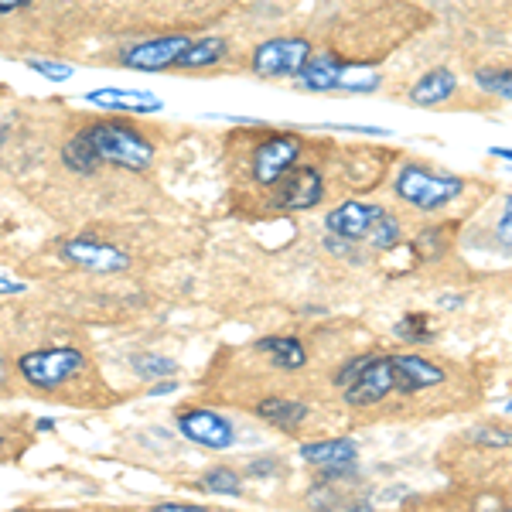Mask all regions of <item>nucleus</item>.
Wrapping results in <instances>:
<instances>
[{"instance_id":"obj_1","label":"nucleus","mask_w":512,"mask_h":512,"mask_svg":"<svg viewBox=\"0 0 512 512\" xmlns=\"http://www.w3.org/2000/svg\"><path fill=\"white\" fill-rule=\"evenodd\" d=\"M82 137L93 144L103 164H117L123 171H147L154 164V144L127 120H96L82 127Z\"/></svg>"},{"instance_id":"obj_2","label":"nucleus","mask_w":512,"mask_h":512,"mask_svg":"<svg viewBox=\"0 0 512 512\" xmlns=\"http://www.w3.org/2000/svg\"><path fill=\"white\" fill-rule=\"evenodd\" d=\"M89 373L86 352L76 345H48V349H31L18 359V376L31 390L55 393L62 386L76 383Z\"/></svg>"},{"instance_id":"obj_3","label":"nucleus","mask_w":512,"mask_h":512,"mask_svg":"<svg viewBox=\"0 0 512 512\" xmlns=\"http://www.w3.org/2000/svg\"><path fill=\"white\" fill-rule=\"evenodd\" d=\"M393 192L407 205H414L417 212H437L465 192V181L458 175H437V171L424 168V164H403L396 171Z\"/></svg>"},{"instance_id":"obj_4","label":"nucleus","mask_w":512,"mask_h":512,"mask_svg":"<svg viewBox=\"0 0 512 512\" xmlns=\"http://www.w3.org/2000/svg\"><path fill=\"white\" fill-rule=\"evenodd\" d=\"M311 59L308 38H270L253 48L250 69L263 79H294Z\"/></svg>"},{"instance_id":"obj_5","label":"nucleus","mask_w":512,"mask_h":512,"mask_svg":"<svg viewBox=\"0 0 512 512\" xmlns=\"http://www.w3.org/2000/svg\"><path fill=\"white\" fill-rule=\"evenodd\" d=\"M304 154V140L297 134H274L267 137L260 147L253 151V181L263 188H274L280 178L287 175L291 168H297Z\"/></svg>"},{"instance_id":"obj_6","label":"nucleus","mask_w":512,"mask_h":512,"mask_svg":"<svg viewBox=\"0 0 512 512\" xmlns=\"http://www.w3.org/2000/svg\"><path fill=\"white\" fill-rule=\"evenodd\" d=\"M59 253L72 267L89 270V274H123V270H130V253H123L110 243H99V239H89V236L65 239V243H59Z\"/></svg>"},{"instance_id":"obj_7","label":"nucleus","mask_w":512,"mask_h":512,"mask_svg":"<svg viewBox=\"0 0 512 512\" xmlns=\"http://www.w3.org/2000/svg\"><path fill=\"white\" fill-rule=\"evenodd\" d=\"M345 390V403L349 407H376L386 396L396 393V373H393V359L390 355H373V359L362 366V373L352 379Z\"/></svg>"},{"instance_id":"obj_8","label":"nucleus","mask_w":512,"mask_h":512,"mask_svg":"<svg viewBox=\"0 0 512 512\" xmlns=\"http://www.w3.org/2000/svg\"><path fill=\"white\" fill-rule=\"evenodd\" d=\"M178 431L185 441L198 444V448H209V451H226L233 448L236 431H233V420H226L216 410H181L178 414Z\"/></svg>"},{"instance_id":"obj_9","label":"nucleus","mask_w":512,"mask_h":512,"mask_svg":"<svg viewBox=\"0 0 512 512\" xmlns=\"http://www.w3.org/2000/svg\"><path fill=\"white\" fill-rule=\"evenodd\" d=\"M185 35H164V38H147V41H134L120 52V62L127 69H137V72H161V69H171L178 65L181 52L188 48Z\"/></svg>"},{"instance_id":"obj_10","label":"nucleus","mask_w":512,"mask_h":512,"mask_svg":"<svg viewBox=\"0 0 512 512\" xmlns=\"http://www.w3.org/2000/svg\"><path fill=\"white\" fill-rule=\"evenodd\" d=\"M277 185L280 192L274 205L284 212H308L325 198V178H321L318 168H291Z\"/></svg>"},{"instance_id":"obj_11","label":"nucleus","mask_w":512,"mask_h":512,"mask_svg":"<svg viewBox=\"0 0 512 512\" xmlns=\"http://www.w3.org/2000/svg\"><path fill=\"white\" fill-rule=\"evenodd\" d=\"M386 209H379V205H369V202H342L338 209H332L325 216V226L328 233L335 239H345V243H362L369 233V226L383 216Z\"/></svg>"},{"instance_id":"obj_12","label":"nucleus","mask_w":512,"mask_h":512,"mask_svg":"<svg viewBox=\"0 0 512 512\" xmlns=\"http://www.w3.org/2000/svg\"><path fill=\"white\" fill-rule=\"evenodd\" d=\"M393 373H396V393L410 396L420 390H431V386L444 383V369L437 362L424 359V355H390Z\"/></svg>"},{"instance_id":"obj_13","label":"nucleus","mask_w":512,"mask_h":512,"mask_svg":"<svg viewBox=\"0 0 512 512\" xmlns=\"http://www.w3.org/2000/svg\"><path fill=\"white\" fill-rule=\"evenodd\" d=\"M89 106H99V110H113V113H161L164 99L154 93H144V89H93L86 93Z\"/></svg>"},{"instance_id":"obj_14","label":"nucleus","mask_w":512,"mask_h":512,"mask_svg":"<svg viewBox=\"0 0 512 512\" xmlns=\"http://www.w3.org/2000/svg\"><path fill=\"white\" fill-rule=\"evenodd\" d=\"M253 414L260 420H267L270 427H280V431L294 434L297 427L308 420L311 407L304 400H294V396H263L253 407Z\"/></svg>"},{"instance_id":"obj_15","label":"nucleus","mask_w":512,"mask_h":512,"mask_svg":"<svg viewBox=\"0 0 512 512\" xmlns=\"http://www.w3.org/2000/svg\"><path fill=\"white\" fill-rule=\"evenodd\" d=\"M253 349L270 355V362H274L280 373H297V369L308 366V349H304V342H301V338H294V335L260 338Z\"/></svg>"},{"instance_id":"obj_16","label":"nucleus","mask_w":512,"mask_h":512,"mask_svg":"<svg viewBox=\"0 0 512 512\" xmlns=\"http://www.w3.org/2000/svg\"><path fill=\"white\" fill-rule=\"evenodd\" d=\"M301 458L315 468H332L345 465V461L359 458V441L352 437H328V441H308L301 444Z\"/></svg>"},{"instance_id":"obj_17","label":"nucleus","mask_w":512,"mask_h":512,"mask_svg":"<svg viewBox=\"0 0 512 512\" xmlns=\"http://www.w3.org/2000/svg\"><path fill=\"white\" fill-rule=\"evenodd\" d=\"M458 89V76L451 69H431L427 76H420L410 89V103L414 106H441L448 103Z\"/></svg>"},{"instance_id":"obj_18","label":"nucleus","mask_w":512,"mask_h":512,"mask_svg":"<svg viewBox=\"0 0 512 512\" xmlns=\"http://www.w3.org/2000/svg\"><path fill=\"white\" fill-rule=\"evenodd\" d=\"M338 72H342V62L335 55H311L304 62V69L297 72L304 89H315V93H328V89L338 86Z\"/></svg>"},{"instance_id":"obj_19","label":"nucleus","mask_w":512,"mask_h":512,"mask_svg":"<svg viewBox=\"0 0 512 512\" xmlns=\"http://www.w3.org/2000/svg\"><path fill=\"white\" fill-rule=\"evenodd\" d=\"M226 55H229L226 38H198L188 41V48L178 59V69H209V65H219Z\"/></svg>"},{"instance_id":"obj_20","label":"nucleus","mask_w":512,"mask_h":512,"mask_svg":"<svg viewBox=\"0 0 512 512\" xmlns=\"http://www.w3.org/2000/svg\"><path fill=\"white\" fill-rule=\"evenodd\" d=\"M62 164L69 171H76V175H96V171L103 168V161H99V154L93 151V144L82 137V130L62 147Z\"/></svg>"},{"instance_id":"obj_21","label":"nucleus","mask_w":512,"mask_h":512,"mask_svg":"<svg viewBox=\"0 0 512 512\" xmlns=\"http://www.w3.org/2000/svg\"><path fill=\"white\" fill-rule=\"evenodd\" d=\"M198 482H202V489L209 495H226V499H239V495H243V478L226 465H216V468H209V472H202Z\"/></svg>"},{"instance_id":"obj_22","label":"nucleus","mask_w":512,"mask_h":512,"mask_svg":"<svg viewBox=\"0 0 512 512\" xmlns=\"http://www.w3.org/2000/svg\"><path fill=\"white\" fill-rule=\"evenodd\" d=\"M379 72L366 69V65H345L342 62V72H338V86L335 89H352V93H373L379 89Z\"/></svg>"},{"instance_id":"obj_23","label":"nucleus","mask_w":512,"mask_h":512,"mask_svg":"<svg viewBox=\"0 0 512 512\" xmlns=\"http://www.w3.org/2000/svg\"><path fill=\"white\" fill-rule=\"evenodd\" d=\"M130 366H134V373L140 379H168L178 373V366L168 359V355H154V352H140L130 359Z\"/></svg>"},{"instance_id":"obj_24","label":"nucleus","mask_w":512,"mask_h":512,"mask_svg":"<svg viewBox=\"0 0 512 512\" xmlns=\"http://www.w3.org/2000/svg\"><path fill=\"white\" fill-rule=\"evenodd\" d=\"M396 239H400V222H396L390 212H383L366 233V243L373 246V250H393Z\"/></svg>"},{"instance_id":"obj_25","label":"nucleus","mask_w":512,"mask_h":512,"mask_svg":"<svg viewBox=\"0 0 512 512\" xmlns=\"http://www.w3.org/2000/svg\"><path fill=\"white\" fill-rule=\"evenodd\" d=\"M393 332L400 335L403 342H414V345H424V342H431V338H434L431 318H427V315H407V318H400V321H396Z\"/></svg>"},{"instance_id":"obj_26","label":"nucleus","mask_w":512,"mask_h":512,"mask_svg":"<svg viewBox=\"0 0 512 512\" xmlns=\"http://www.w3.org/2000/svg\"><path fill=\"white\" fill-rule=\"evenodd\" d=\"M475 82H478V89H485V93H492L499 99L512 96V72L509 69H478Z\"/></svg>"},{"instance_id":"obj_27","label":"nucleus","mask_w":512,"mask_h":512,"mask_svg":"<svg viewBox=\"0 0 512 512\" xmlns=\"http://www.w3.org/2000/svg\"><path fill=\"white\" fill-rule=\"evenodd\" d=\"M31 72H38V76H45L48 82H69L76 72H72V65L65 62H52V59H24Z\"/></svg>"},{"instance_id":"obj_28","label":"nucleus","mask_w":512,"mask_h":512,"mask_svg":"<svg viewBox=\"0 0 512 512\" xmlns=\"http://www.w3.org/2000/svg\"><path fill=\"white\" fill-rule=\"evenodd\" d=\"M369 359H373V355H355V359H349V362H345V366H342V369H338L335 383H338V386H349V383H352V379H355V376H359V373H362V366H366V362H369Z\"/></svg>"},{"instance_id":"obj_29","label":"nucleus","mask_w":512,"mask_h":512,"mask_svg":"<svg viewBox=\"0 0 512 512\" xmlns=\"http://www.w3.org/2000/svg\"><path fill=\"white\" fill-rule=\"evenodd\" d=\"M280 472V461L277 458H256L250 461V475L253 478H270V475H277Z\"/></svg>"},{"instance_id":"obj_30","label":"nucleus","mask_w":512,"mask_h":512,"mask_svg":"<svg viewBox=\"0 0 512 512\" xmlns=\"http://www.w3.org/2000/svg\"><path fill=\"white\" fill-rule=\"evenodd\" d=\"M475 441H485L492 444V448H506L509 444V431H489V434H472Z\"/></svg>"},{"instance_id":"obj_31","label":"nucleus","mask_w":512,"mask_h":512,"mask_svg":"<svg viewBox=\"0 0 512 512\" xmlns=\"http://www.w3.org/2000/svg\"><path fill=\"white\" fill-rule=\"evenodd\" d=\"M171 393H178V383H175V376L161 379L158 386H151V390H147V396H171Z\"/></svg>"},{"instance_id":"obj_32","label":"nucleus","mask_w":512,"mask_h":512,"mask_svg":"<svg viewBox=\"0 0 512 512\" xmlns=\"http://www.w3.org/2000/svg\"><path fill=\"white\" fill-rule=\"evenodd\" d=\"M154 512H202V509L188 506V502H161V506H154Z\"/></svg>"},{"instance_id":"obj_33","label":"nucleus","mask_w":512,"mask_h":512,"mask_svg":"<svg viewBox=\"0 0 512 512\" xmlns=\"http://www.w3.org/2000/svg\"><path fill=\"white\" fill-rule=\"evenodd\" d=\"M28 287L21 284V280H7V277H0V294H24Z\"/></svg>"},{"instance_id":"obj_34","label":"nucleus","mask_w":512,"mask_h":512,"mask_svg":"<svg viewBox=\"0 0 512 512\" xmlns=\"http://www.w3.org/2000/svg\"><path fill=\"white\" fill-rule=\"evenodd\" d=\"M28 4H35V0H0V14H14V11H21V7H28Z\"/></svg>"},{"instance_id":"obj_35","label":"nucleus","mask_w":512,"mask_h":512,"mask_svg":"<svg viewBox=\"0 0 512 512\" xmlns=\"http://www.w3.org/2000/svg\"><path fill=\"white\" fill-rule=\"evenodd\" d=\"M35 427H38L41 434H48V431H52V427H55V420H52V417H41Z\"/></svg>"},{"instance_id":"obj_36","label":"nucleus","mask_w":512,"mask_h":512,"mask_svg":"<svg viewBox=\"0 0 512 512\" xmlns=\"http://www.w3.org/2000/svg\"><path fill=\"white\" fill-rule=\"evenodd\" d=\"M4 383H7V362L0 359V386H4Z\"/></svg>"},{"instance_id":"obj_37","label":"nucleus","mask_w":512,"mask_h":512,"mask_svg":"<svg viewBox=\"0 0 512 512\" xmlns=\"http://www.w3.org/2000/svg\"><path fill=\"white\" fill-rule=\"evenodd\" d=\"M4 444H7V437H4V431H0V451H4Z\"/></svg>"}]
</instances>
